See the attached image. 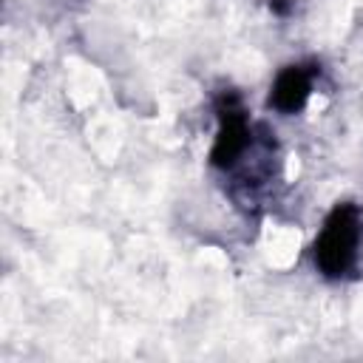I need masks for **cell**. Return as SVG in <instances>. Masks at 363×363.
Returning a JSON list of instances; mask_svg holds the SVG:
<instances>
[{
  "label": "cell",
  "instance_id": "cell-4",
  "mask_svg": "<svg viewBox=\"0 0 363 363\" xmlns=\"http://www.w3.org/2000/svg\"><path fill=\"white\" fill-rule=\"evenodd\" d=\"M289 6H292V3H286V0H272V3H269V9H272V11H278V14H286V11H289Z\"/></svg>",
  "mask_w": 363,
  "mask_h": 363
},
{
  "label": "cell",
  "instance_id": "cell-2",
  "mask_svg": "<svg viewBox=\"0 0 363 363\" xmlns=\"http://www.w3.org/2000/svg\"><path fill=\"white\" fill-rule=\"evenodd\" d=\"M252 133L247 125V116L235 96H224L218 105V133L210 150V162L216 167H233L247 150H250Z\"/></svg>",
  "mask_w": 363,
  "mask_h": 363
},
{
  "label": "cell",
  "instance_id": "cell-1",
  "mask_svg": "<svg viewBox=\"0 0 363 363\" xmlns=\"http://www.w3.org/2000/svg\"><path fill=\"white\" fill-rule=\"evenodd\" d=\"M363 238V227H360V210L354 204H337L318 238H315V264L326 278H343L346 272H352L354 261H357V247Z\"/></svg>",
  "mask_w": 363,
  "mask_h": 363
},
{
  "label": "cell",
  "instance_id": "cell-3",
  "mask_svg": "<svg viewBox=\"0 0 363 363\" xmlns=\"http://www.w3.org/2000/svg\"><path fill=\"white\" fill-rule=\"evenodd\" d=\"M312 68H303V65H286L275 82H272V91H269V105L281 113H298L306 99H309V91H312Z\"/></svg>",
  "mask_w": 363,
  "mask_h": 363
}]
</instances>
